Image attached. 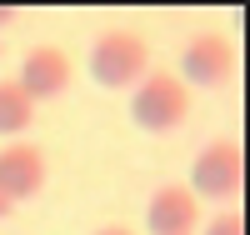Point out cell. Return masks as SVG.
Returning <instances> with one entry per match:
<instances>
[{
  "label": "cell",
  "mask_w": 250,
  "mask_h": 235,
  "mask_svg": "<svg viewBox=\"0 0 250 235\" xmlns=\"http://www.w3.org/2000/svg\"><path fill=\"white\" fill-rule=\"evenodd\" d=\"M190 115V85L175 70H150L135 90H130V120L150 135H170L175 125Z\"/></svg>",
  "instance_id": "6da1fadb"
},
{
  "label": "cell",
  "mask_w": 250,
  "mask_h": 235,
  "mask_svg": "<svg viewBox=\"0 0 250 235\" xmlns=\"http://www.w3.org/2000/svg\"><path fill=\"white\" fill-rule=\"evenodd\" d=\"M90 75L105 90H135L150 75V45L140 30H105L90 45Z\"/></svg>",
  "instance_id": "7a4b0ae2"
},
{
  "label": "cell",
  "mask_w": 250,
  "mask_h": 235,
  "mask_svg": "<svg viewBox=\"0 0 250 235\" xmlns=\"http://www.w3.org/2000/svg\"><path fill=\"white\" fill-rule=\"evenodd\" d=\"M190 195H210V200H230L245 185V150L235 140H210L190 165Z\"/></svg>",
  "instance_id": "3957f363"
},
{
  "label": "cell",
  "mask_w": 250,
  "mask_h": 235,
  "mask_svg": "<svg viewBox=\"0 0 250 235\" xmlns=\"http://www.w3.org/2000/svg\"><path fill=\"white\" fill-rule=\"evenodd\" d=\"M230 75H235V45L220 30H200V35L185 40V50H180V80L185 85L220 90Z\"/></svg>",
  "instance_id": "277c9868"
},
{
  "label": "cell",
  "mask_w": 250,
  "mask_h": 235,
  "mask_svg": "<svg viewBox=\"0 0 250 235\" xmlns=\"http://www.w3.org/2000/svg\"><path fill=\"white\" fill-rule=\"evenodd\" d=\"M45 175H50V165H45V150L40 145H5L0 150V190H5V200L20 205V200H35L40 190H45Z\"/></svg>",
  "instance_id": "5b68a950"
},
{
  "label": "cell",
  "mask_w": 250,
  "mask_h": 235,
  "mask_svg": "<svg viewBox=\"0 0 250 235\" xmlns=\"http://www.w3.org/2000/svg\"><path fill=\"white\" fill-rule=\"evenodd\" d=\"M15 85H20L30 100H55V95H65V90H70V55L60 50V45H35V50L25 55V65H20Z\"/></svg>",
  "instance_id": "8992f818"
},
{
  "label": "cell",
  "mask_w": 250,
  "mask_h": 235,
  "mask_svg": "<svg viewBox=\"0 0 250 235\" xmlns=\"http://www.w3.org/2000/svg\"><path fill=\"white\" fill-rule=\"evenodd\" d=\"M145 225L155 235H195L200 200L190 195V185H160L150 195V205H145Z\"/></svg>",
  "instance_id": "52a82bcc"
},
{
  "label": "cell",
  "mask_w": 250,
  "mask_h": 235,
  "mask_svg": "<svg viewBox=\"0 0 250 235\" xmlns=\"http://www.w3.org/2000/svg\"><path fill=\"white\" fill-rule=\"evenodd\" d=\"M35 125V100L15 80H0V135H25Z\"/></svg>",
  "instance_id": "ba28073f"
},
{
  "label": "cell",
  "mask_w": 250,
  "mask_h": 235,
  "mask_svg": "<svg viewBox=\"0 0 250 235\" xmlns=\"http://www.w3.org/2000/svg\"><path fill=\"white\" fill-rule=\"evenodd\" d=\"M205 235H245V215L240 210H225V215H215L205 225Z\"/></svg>",
  "instance_id": "9c48e42d"
},
{
  "label": "cell",
  "mask_w": 250,
  "mask_h": 235,
  "mask_svg": "<svg viewBox=\"0 0 250 235\" xmlns=\"http://www.w3.org/2000/svg\"><path fill=\"white\" fill-rule=\"evenodd\" d=\"M95 235H135V230H125V225H110V230H95Z\"/></svg>",
  "instance_id": "30bf717a"
},
{
  "label": "cell",
  "mask_w": 250,
  "mask_h": 235,
  "mask_svg": "<svg viewBox=\"0 0 250 235\" xmlns=\"http://www.w3.org/2000/svg\"><path fill=\"white\" fill-rule=\"evenodd\" d=\"M10 210H15V205L5 200V190H0V220H5V215H10Z\"/></svg>",
  "instance_id": "8fae6325"
},
{
  "label": "cell",
  "mask_w": 250,
  "mask_h": 235,
  "mask_svg": "<svg viewBox=\"0 0 250 235\" xmlns=\"http://www.w3.org/2000/svg\"><path fill=\"white\" fill-rule=\"evenodd\" d=\"M10 20H15V10H10V5H0V25H10Z\"/></svg>",
  "instance_id": "7c38bea8"
}]
</instances>
